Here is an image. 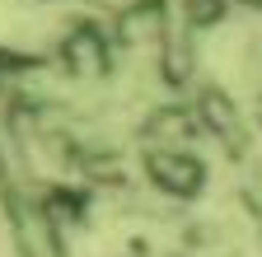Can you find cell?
<instances>
[{
  "mask_svg": "<svg viewBox=\"0 0 262 257\" xmlns=\"http://www.w3.org/2000/svg\"><path fill=\"white\" fill-rule=\"evenodd\" d=\"M0 234L14 257H71L66 220L52 201V192L33 182L0 187Z\"/></svg>",
  "mask_w": 262,
  "mask_h": 257,
  "instance_id": "1",
  "label": "cell"
},
{
  "mask_svg": "<svg viewBox=\"0 0 262 257\" xmlns=\"http://www.w3.org/2000/svg\"><path fill=\"white\" fill-rule=\"evenodd\" d=\"M145 173L169 197H192L202 187V178H206V169L192 154V145H145Z\"/></svg>",
  "mask_w": 262,
  "mask_h": 257,
  "instance_id": "2",
  "label": "cell"
}]
</instances>
